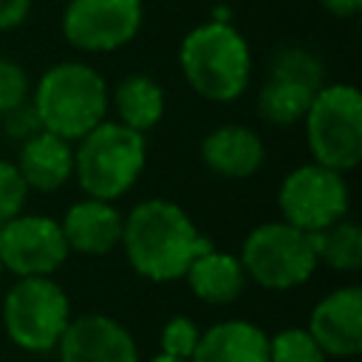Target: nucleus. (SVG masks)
Instances as JSON below:
<instances>
[{"label": "nucleus", "instance_id": "1", "mask_svg": "<svg viewBox=\"0 0 362 362\" xmlns=\"http://www.w3.org/2000/svg\"><path fill=\"white\" fill-rule=\"evenodd\" d=\"M130 269L153 283L181 280L187 266L206 249L212 240L195 226L184 206L167 198L139 201L122 226V243Z\"/></svg>", "mask_w": 362, "mask_h": 362}, {"label": "nucleus", "instance_id": "2", "mask_svg": "<svg viewBox=\"0 0 362 362\" xmlns=\"http://www.w3.org/2000/svg\"><path fill=\"white\" fill-rule=\"evenodd\" d=\"M178 68L201 99L235 102L252 79V48L229 20H206L184 34Z\"/></svg>", "mask_w": 362, "mask_h": 362}, {"label": "nucleus", "instance_id": "3", "mask_svg": "<svg viewBox=\"0 0 362 362\" xmlns=\"http://www.w3.org/2000/svg\"><path fill=\"white\" fill-rule=\"evenodd\" d=\"M31 105L42 130L65 141H79L107 119L110 88L88 62H57L37 79Z\"/></svg>", "mask_w": 362, "mask_h": 362}, {"label": "nucleus", "instance_id": "4", "mask_svg": "<svg viewBox=\"0 0 362 362\" xmlns=\"http://www.w3.org/2000/svg\"><path fill=\"white\" fill-rule=\"evenodd\" d=\"M147 164L144 133L116 119L99 122L74 147V175L88 198L116 201L133 189Z\"/></svg>", "mask_w": 362, "mask_h": 362}, {"label": "nucleus", "instance_id": "5", "mask_svg": "<svg viewBox=\"0 0 362 362\" xmlns=\"http://www.w3.org/2000/svg\"><path fill=\"white\" fill-rule=\"evenodd\" d=\"M311 161L351 173L362 161V93L348 82L322 85L303 116Z\"/></svg>", "mask_w": 362, "mask_h": 362}, {"label": "nucleus", "instance_id": "6", "mask_svg": "<svg viewBox=\"0 0 362 362\" xmlns=\"http://www.w3.org/2000/svg\"><path fill=\"white\" fill-rule=\"evenodd\" d=\"M238 257L246 277L269 291L297 288L308 283L320 266L311 235L286 221H266L255 226L243 238Z\"/></svg>", "mask_w": 362, "mask_h": 362}, {"label": "nucleus", "instance_id": "7", "mask_svg": "<svg viewBox=\"0 0 362 362\" xmlns=\"http://www.w3.org/2000/svg\"><path fill=\"white\" fill-rule=\"evenodd\" d=\"M71 320V300L54 277H17L3 297V328L28 354H51Z\"/></svg>", "mask_w": 362, "mask_h": 362}, {"label": "nucleus", "instance_id": "8", "mask_svg": "<svg viewBox=\"0 0 362 362\" xmlns=\"http://www.w3.org/2000/svg\"><path fill=\"white\" fill-rule=\"evenodd\" d=\"M277 206L286 223L311 235L348 215L351 192H348L342 173L325 164L308 161V164L294 167L280 181Z\"/></svg>", "mask_w": 362, "mask_h": 362}, {"label": "nucleus", "instance_id": "9", "mask_svg": "<svg viewBox=\"0 0 362 362\" xmlns=\"http://www.w3.org/2000/svg\"><path fill=\"white\" fill-rule=\"evenodd\" d=\"M144 20L141 0H68L62 37L85 54H107L136 40Z\"/></svg>", "mask_w": 362, "mask_h": 362}, {"label": "nucleus", "instance_id": "10", "mask_svg": "<svg viewBox=\"0 0 362 362\" xmlns=\"http://www.w3.org/2000/svg\"><path fill=\"white\" fill-rule=\"evenodd\" d=\"M59 221L48 215H14L0 223V263L17 277H51L68 260Z\"/></svg>", "mask_w": 362, "mask_h": 362}, {"label": "nucleus", "instance_id": "11", "mask_svg": "<svg viewBox=\"0 0 362 362\" xmlns=\"http://www.w3.org/2000/svg\"><path fill=\"white\" fill-rule=\"evenodd\" d=\"M54 351L59 362H139L133 334L119 320L105 314H82L68 320Z\"/></svg>", "mask_w": 362, "mask_h": 362}, {"label": "nucleus", "instance_id": "12", "mask_svg": "<svg viewBox=\"0 0 362 362\" xmlns=\"http://www.w3.org/2000/svg\"><path fill=\"white\" fill-rule=\"evenodd\" d=\"M308 334L325 356L351 359L362 351V288L342 286L328 291L308 314Z\"/></svg>", "mask_w": 362, "mask_h": 362}, {"label": "nucleus", "instance_id": "13", "mask_svg": "<svg viewBox=\"0 0 362 362\" xmlns=\"http://www.w3.org/2000/svg\"><path fill=\"white\" fill-rule=\"evenodd\" d=\"M122 226H124V215L116 209L113 201L88 198V195L82 201H74L59 218V229L65 235L68 249L93 257L110 255L122 243Z\"/></svg>", "mask_w": 362, "mask_h": 362}, {"label": "nucleus", "instance_id": "14", "mask_svg": "<svg viewBox=\"0 0 362 362\" xmlns=\"http://www.w3.org/2000/svg\"><path fill=\"white\" fill-rule=\"evenodd\" d=\"M263 139L246 124H221L201 139V161L221 178H249L263 167Z\"/></svg>", "mask_w": 362, "mask_h": 362}, {"label": "nucleus", "instance_id": "15", "mask_svg": "<svg viewBox=\"0 0 362 362\" xmlns=\"http://www.w3.org/2000/svg\"><path fill=\"white\" fill-rule=\"evenodd\" d=\"M189 362H269V334L240 317L221 320L201 331Z\"/></svg>", "mask_w": 362, "mask_h": 362}, {"label": "nucleus", "instance_id": "16", "mask_svg": "<svg viewBox=\"0 0 362 362\" xmlns=\"http://www.w3.org/2000/svg\"><path fill=\"white\" fill-rule=\"evenodd\" d=\"M14 164L28 189L57 192L74 175V147H71V141H65L48 130H40L31 139L20 141V153H17Z\"/></svg>", "mask_w": 362, "mask_h": 362}, {"label": "nucleus", "instance_id": "17", "mask_svg": "<svg viewBox=\"0 0 362 362\" xmlns=\"http://www.w3.org/2000/svg\"><path fill=\"white\" fill-rule=\"evenodd\" d=\"M184 280L189 286V291L201 300V303H209V305H229L235 303L249 277L240 266V257L238 255H229V252H218L215 246L201 252L184 272Z\"/></svg>", "mask_w": 362, "mask_h": 362}, {"label": "nucleus", "instance_id": "18", "mask_svg": "<svg viewBox=\"0 0 362 362\" xmlns=\"http://www.w3.org/2000/svg\"><path fill=\"white\" fill-rule=\"evenodd\" d=\"M110 105L116 110V122L130 130L147 133L164 116V88L147 74H127L116 82L110 93Z\"/></svg>", "mask_w": 362, "mask_h": 362}, {"label": "nucleus", "instance_id": "19", "mask_svg": "<svg viewBox=\"0 0 362 362\" xmlns=\"http://www.w3.org/2000/svg\"><path fill=\"white\" fill-rule=\"evenodd\" d=\"M317 90L305 82H297L291 76H280V74L269 71L263 85H260V93H257V113L269 124L288 127L294 122H303L308 102Z\"/></svg>", "mask_w": 362, "mask_h": 362}, {"label": "nucleus", "instance_id": "20", "mask_svg": "<svg viewBox=\"0 0 362 362\" xmlns=\"http://www.w3.org/2000/svg\"><path fill=\"white\" fill-rule=\"evenodd\" d=\"M311 246H314L317 263H325L334 272L362 269V229L354 221L339 218L311 232Z\"/></svg>", "mask_w": 362, "mask_h": 362}, {"label": "nucleus", "instance_id": "21", "mask_svg": "<svg viewBox=\"0 0 362 362\" xmlns=\"http://www.w3.org/2000/svg\"><path fill=\"white\" fill-rule=\"evenodd\" d=\"M269 71L272 74H280V76H291L297 82H305L314 90L325 85V65H322V59L311 48H305L300 42L280 45L274 51L272 62H269Z\"/></svg>", "mask_w": 362, "mask_h": 362}, {"label": "nucleus", "instance_id": "22", "mask_svg": "<svg viewBox=\"0 0 362 362\" xmlns=\"http://www.w3.org/2000/svg\"><path fill=\"white\" fill-rule=\"evenodd\" d=\"M269 362H325L308 328H280L269 337Z\"/></svg>", "mask_w": 362, "mask_h": 362}, {"label": "nucleus", "instance_id": "23", "mask_svg": "<svg viewBox=\"0 0 362 362\" xmlns=\"http://www.w3.org/2000/svg\"><path fill=\"white\" fill-rule=\"evenodd\" d=\"M198 339H201L198 322H195L192 317H187V314H175V317H170V320L164 322V328H161V337H158L161 351H158V354L178 356V359H189L192 351H195V345H198Z\"/></svg>", "mask_w": 362, "mask_h": 362}, {"label": "nucleus", "instance_id": "24", "mask_svg": "<svg viewBox=\"0 0 362 362\" xmlns=\"http://www.w3.org/2000/svg\"><path fill=\"white\" fill-rule=\"evenodd\" d=\"M28 201V187L14 161L0 158V223L20 215Z\"/></svg>", "mask_w": 362, "mask_h": 362}, {"label": "nucleus", "instance_id": "25", "mask_svg": "<svg viewBox=\"0 0 362 362\" xmlns=\"http://www.w3.org/2000/svg\"><path fill=\"white\" fill-rule=\"evenodd\" d=\"M28 93H31V82H28L25 68L14 59L0 57V116L28 102Z\"/></svg>", "mask_w": 362, "mask_h": 362}, {"label": "nucleus", "instance_id": "26", "mask_svg": "<svg viewBox=\"0 0 362 362\" xmlns=\"http://www.w3.org/2000/svg\"><path fill=\"white\" fill-rule=\"evenodd\" d=\"M0 119H3V122H0V130H3L8 139H14V141H25V139H31L34 133L42 130V124H40L37 110H34L31 102H23V105L11 107V110L3 113Z\"/></svg>", "mask_w": 362, "mask_h": 362}, {"label": "nucleus", "instance_id": "27", "mask_svg": "<svg viewBox=\"0 0 362 362\" xmlns=\"http://www.w3.org/2000/svg\"><path fill=\"white\" fill-rule=\"evenodd\" d=\"M31 11V0H0V31L17 28Z\"/></svg>", "mask_w": 362, "mask_h": 362}, {"label": "nucleus", "instance_id": "28", "mask_svg": "<svg viewBox=\"0 0 362 362\" xmlns=\"http://www.w3.org/2000/svg\"><path fill=\"white\" fill-rule=\"evenodd\" d=\"M322 8L331 14V17H339V20H348V17H356L359 8H362V0H320Z\"/></svg>", "mask_w": 362, "mask_h": 362}, {"label": "nucleus", "instance_id": "29", "mask_svg": "<svg viewBox=\"0 0 362 362\" xmlns=\"http://www.w3.org/2000/svg\"><path fill=\"white\" fill-rule=\"evenodd\" d=\"M147 362H189V359H178V356H167V354H156Z\"/></svg>", "mask_w": 362, "mask_h": 362}, {"label": "nucleus", "instance_id": "30", "mask_svg": "<svg viewBox=\"0 0 362 362\" xmlns=\"http://www.w3.org/2000/svg\"><path fill=\"white\" fill-rule=\"evenodd\" d=\"M0 277H3V263H0Z\"/></svg>", "mask_w": 362, "mask_h": 362}]
</instances>
